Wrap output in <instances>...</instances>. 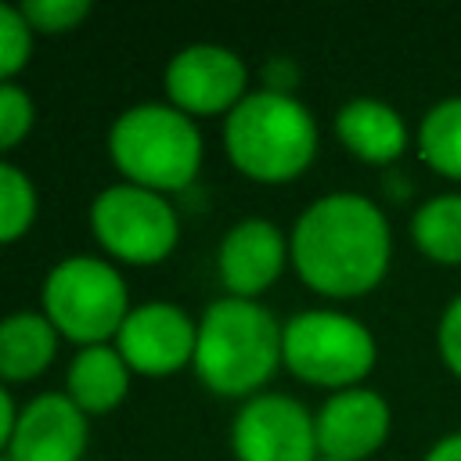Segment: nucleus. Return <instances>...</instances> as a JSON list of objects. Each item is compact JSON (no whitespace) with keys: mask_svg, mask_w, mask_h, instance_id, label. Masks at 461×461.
<instances>
[{"mask_svg":"<svg viewBox=\"0 0 461 461\" xmlns=\"http://www.w3.org/2000/svg\"><path fill=\"white\" fill-rule=\"evenodd\" d=\"M130 364L115 349V342L83 346L76 349L68 371H65V396L86 414H108L115 411L130 393Z\"/></svg>","mask_w":461,"mask_h":461,"instance_id":"obj_14","label":"nucleus"},{"mask_svg":"<svg viewBox=\"0 0 461 461\" xmlns=\"http://www.w3.org/2000/svg\"><path fill=\"white\" fill-rule=\"evenodd\" d=\"M194 342H198V321L176 306V303H140L126 313L115 349L130 364L133 375L166 378L187 364H194Z\"/></svg>","mask_w":461,"mask_h":461,"instance_id":"obj_10","label":"nucleus"},{"mask_svg":"<svg viewBox=\"0 0 461 461\" xmlns=\"http://www.w3.org/2000/svg\"><path fill=\"white\" fill-rule=\"evenodd\" d=\"M162 90L173 108L184 115H230L249 94L245 61L220 43H191L180 47L162 72Z\"/></svg>","mask_w":461,"mask_h":461,"instance_id":"obj_8","label":"nucleus"},{"mask_svg":"<svg viewBox=\"0 0 461 461\" xmlns=\"http://www.w3.org/2000/svg\"><path fill=\"white\" fill-rule=\"evenodd\" d=\"M36 184L25 169L0 158V245H11L25 238L36 223Z\"/></svg>","mask_w":461,"mask_h":461,"instance_id":"obj_19","label":"nucleus"},{"mask_svg":"<svg viewBox=\"0 0 461 461\" xmlns=\"http://www.w3.org/2000/svg\"><path fill=\"white\" fill-rule=\"evenodd\" d=\"M58 328L43 310H14L0 321V382L40 378L58 353Z\"/></svg>","mask_w":461,"mask_h":461,"instance_id":"obj_16","label":"nucleus"},{"mask_svg":"<svg viewBox=\"0 0 461 461\" xmlns=\"http://www.w3.org/2000/svg\"><path fill=\"white\" fill-rule=\"evenodd\" d=\"M425 461H461V432H450L443 439H436L425 454Z\"/></svg>","mask_w":461,"mask_h":461,"instance_id":"obj_26","label":"nucleus"},{"mask_svg":"<svg viewBox=\"0 0 461 461\" xmlns=\"http://www.w3.org/2000/svg\"><path fill=\"white\" fill-rule=\"evenodd\" d=\"M339 140L364 162H393L407 148L403 115L378 97H353L335 112Z\"/></svg>","mask_w":461,"mask_h":461,"instance_id":"obj_15","label":"nucleus"},{"mask_svg":"<svg viewBox=\"0 0 461 461\" xmlns=\"http://www.w3.org/2000/svg\"><path fill=\"white\" fill-rule=\"evenodd\" d=\"M313 421H317V450L324 457L360 461L385 443L389 403L382 393L367 385H353V389L331 393L313 414Z\"/></svg>","mask_w":461,"mask_h":461,"instance_id":"obj_12","label":"nucleus"},{"mask_svg":"<svg viewBox=\"0 0 461 461\" xmlns=\"http://www.w3.org/2000/svg\"><path fill=\"white\" fill-rule=\"evenodd\" d=\"M32 29L18 4H0V83H14V76L32 58Z\"/></svg>","mask_w":461,"mask_h":461,"instance_id":"obj_20","label":"nucleus"},{"mask_svg":"<svg viewBox=\"0 0 461 461\" xmlns=\"http://www.w3.org/2000/svg\"><path fill=\"white\" fill-rule=\"evenodd\" d=\"M223 151L249 180H295L317 155V119L295 94L249 90L223 119Z\"/></svg>","mask_w":461,"mask_h":461,"instance_id":"obj_3","label":"nucleus"},{"mask_svg":"<svg viewBox=\"0 0 461 461\" xmlns=\"http://www.w3.org/2000/svg\"><path fill=\"white\" fill-rule=\"evenodd\" d=\"M389 252L393 234L385 212L357 191H331L310 202L288 238L295 274L331 299L371 292L385 277Z\"/></svg>","mask_w":461,"mask_h":461,"instance_id":"obj_1","label":"nucleus"},{"mask_svg":"<svg viewBox=\"0 0 461 461\" xmlns=\"http://www.w3.org/2000/svg\"><path fill=\"white\" fill-rule=\"evenodd\" d=\"M299 83V65L292 58H270L263 65V90H274V94H292Z\"/></svg>","mask_w":461,"mask_h":461,"instance_id":"obj_24","label":"nucleus"},{"mask_svg":"<svg viewBox=\"0 0 461 461\" xmlns=\"http://www.w3.org/2000/svg\"><path fill=\"white\" fill-rule=\"evenodd\" d=\"M317 461H339V457H324V454H321V457H317Z\"/></svg>","mask_w":461,"mask_h":461,"instance_id":"obj_27","label":"nucleus"},{"mask_svg":"<svg viewBox=\"0 0 461 461\" xmlns=\"http://www.w3.org/2000/svg\"><path fill=\"white\" fill-rule=\"evenodd\" d=\"M436 342H439V353H443L447 367H450L454 375H461V295H454V299L447 303V310L439 313Z\"/></svg>","mask_w":461,"mask_h":461,"instance_id":"obj_23","label":"nucleus"},{"mask_svg":"<svg viewBox=\"0 0 461 461\" xmlns=\"http://www.w3.org/2000/svg\"><path fill=\"white\" fill-rule=\"evenodd\" d=\"M285 324L259 303L223 295L212 299L198 321L194 342V375L216 396H256L267 385L281 360Z\"/></svg>","mask_w":461,"mask_h":461,"instance_id":"obj_2","label":"nucleus"},{"mask_svg":"<svg viewBox=\"0 0 461 461\" xmlns=\"http://www.w3.org/2000/svg\"><path fill=\"white\" fill-rule=\"evenodd\" d=\"M86 443H90L86 414L65 393H40L18 411L7 457L11 461H83Z\"/></svg>","mask_w":461,"mask_h":461,"instance_id":"obj_13","label":"nucleus"},{"mask_svg":"<svg viewBox=\"0 0 461 461\" xmlns=\"http://www.w3.org/2000/svg\"><path fill=\"white\" fill-rule=\"evenodd\" d=\"M378 346L367 324L339 310H303L288 317L281 335L285 367L324 389H353L375 367Z\"/></svg>","mask_w":461,"mask_h":461,"instance_id":"obj_6","label":"nucleus"},{"mask_svg":"<svg viewBox=\"0 0 461 461\" xmlns=\"http://www.w3.org/2000/svg\"><path fill=\"white\" fill-rule=\"evenodd\" d=\"M43 317L61 339L83 346L115 342L130 306V292L115 263L97 256H65L43 277Z\"/></svg>","mask_w":461,"mask_h":461,"instance_id":"obj_5","label":"nucleus"},{"mask_svg":"<svg viewBox=\"0 0 461 461\" xmlns=\"http://www.w3.org/2000/svg\"><path fill=\"white\" fill-rule=\"evenodd\" d=\"M32 122H36V104L29 90L18 83H0V158L29 137Z\"/></svg>","mask_w":461,"mask_h":461,"instance_id":"obj_22","label":"nucleus"},{"mask_svg":"<svg viewBox=\"0 0 461 461\" xmlns=\"http://www.w3.org/2000/svg\"><path fill=\"white\" fill-rule=\"evenodd\" d=\"M411 238L436 263H461V191L425 198L411 216Z\"/></svg>","mask_w":461,"mask_h":461,"instance_id":"obj_17","label":"nucleus"},{"mask_svg":"<svg viewBox=\"0 0 461 461\" xmlns=\"http://www.w3.org/2000/svg\"><path fill=\"white\" fill-rule=\"evenodd\" d=\"M238 461H317V421L288 393L249 396L230 421Z\"/></svg>","mask_w":461,"mask_h":461,"instance_id":"obj_9","label":"nucleus"},{"mask_svg":"<svg viewBox=\"0 0 461 461\" xmlns=\"http://www.w3.org/2000/svg\"><path fill=\"white\" fill-rule=\"evenodd\" d=\"M418 151L425 166L461 180V94L436 101L418 126Z\"/></svg>","mask_w":461,"mask_h":461,"instance_id":"obj_18","label":"nucleus"},{"mask_svg":"<svg viewBox=\"0 0 461 461\" xmlns=\"http://www.w3.org/2000/svg\"><path fill=\"white\" fill-rule=\"evenodd\" d=\"M90 230L112 259L130 267H155L180 241L173 202L126 180L97 191V198L90 202Z\"/></svg>","mask_w":461,"mask_h":461,"instance_id":"obj_7","label":"nucleus"},{"mask_svg":"<svg viewBox=\"0 0 461 461\" xmlns=\"http://www.w3.org/2000/svg\"><path fill=\"white\" fill-rule=\"evenodd\" d=\"M108 158L126 184L169 194L198 176L205 144L191 115L169 101H140L115 115L108 130Z\"/></svg>","mask_w":461,"mask_h":461,"instance_id":"obj_4","label":"nucleus"},{"mask_svg":"<svg viewBox=\"0 0 461 461\" xmlns=\"http://www.w3.org/2000/svg\"><path fill=\"white\" fill-rule=\"evenodd\" d=\"M288 259H292L288 256V241H285L277 223H270L263 216L238 220L220 238V249H216L220 285L227 288V295L259 299L281 277Z\"/></svg>","mask_w":461,"mask_h":461,"instance_id":"obj_11","label":"nucleus"},{"mask_svg":"<svg viewBox=\"0 0 461 461\" xmlns=\"http://www.w3.org/2000/svg\"><path fill=\"white\" fill-rule=\"evenodd\" d=\"M29 29L40 36H58V32H72L79 22L90 18V4L86 0H22L18 4Z\"/></svg>","mask_w":461,"mask_h":461,"instance_id":"obj_21","label":"nucleus"},{"mask_svg":"<svg viewBox=\"0 0 461 461\" xmlns=\"http://www.w3.org/2000/svg\"><path fill=\"white\" fill-rule=\"evenodd\" d=\"M14 421H18V407H14L11 393H7V389H4V382H0V457H4V454H7V447H11Z\"/></svg>","mask_w":461,"mask_h":461,"instance_id":"obj_25","label":"nucleus"}]
</instances>
